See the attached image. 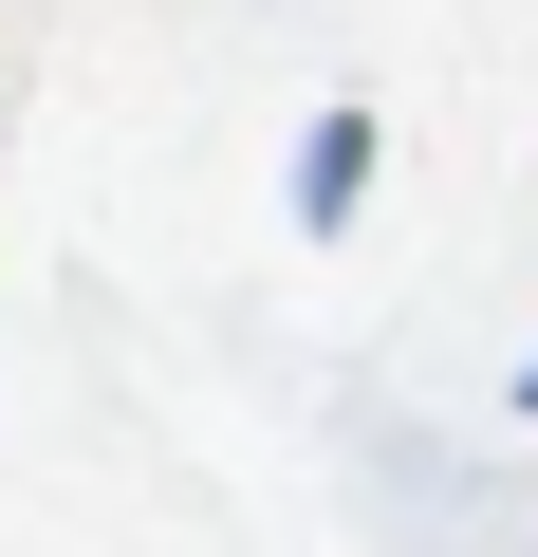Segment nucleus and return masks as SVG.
<instances>
[{"label": "nucleus", "instance_id": "f257e3e1", "mask_svg": "<svg viewBox=\"0 0 538 557\" xmlns=\"http://www.w3.org/2000/svg\"><path fill=\"white\" fill-rule=\"evenodd\" d=\"M353 186H372V131H353V112H335V131H316V149H298V205H316V223H353Z\"/></svg>", "mask_w": 538, "mask_h": 557}]
</instances>
